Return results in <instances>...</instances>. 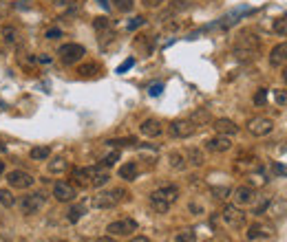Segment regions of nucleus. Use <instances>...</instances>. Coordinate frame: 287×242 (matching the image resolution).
<instances>
[{"mask_svg":"<svg viewBox=\"0 0 287 242\" xmlns=\"http://www.w3.org/2000/svg\"><path fill=\"white\" fill-rule=\"evenodd\" d=\"M258 51H261V40L258 35H254L252 31H241L234 40V47H232V53H234L236 60L241 62H252L258 57Z\"/></svg>","mask_w":287,"mask_h":242,"instance_id":"obj_1","label":"nucleus"},{"mask_svg":"<svg viewBox=\"0 0 287 242\" xmlns=\"http://www.w3.org/2000/svg\"><path fill=\"white\" fill-rule=\"evenodd\" d=\"M177 198H179L177 185H161L150 194V207H153L157 214H166L168 209L177 203Z\"/></svg>","mask_w":287,"mask_h":242,"instance_id":"obj_2","label":"nucleus"},{"mask_svg":"<svg viewBox=\"0 0 287 242\" xmlns=\"http://www.w3.org/2000/svg\"><path fill=\"white\" fill-rule=\"evenodd\" d=\"M128 196V192L117 187V190H106V192H97V196H93L91 205L95 209H113L115 205H120L122 200Z\"/></svg>","mask_w":287,"mask_h":242,"instance_id":"obj_3","label":"nucleus"},{"mask_svg":"<svg viewBox=\"0 0 287 242\" xmlns=\"http://www.w3.org/2000/svg\"><path fill=\"white\" fill-rule=\"evenodd\" d=\"M86 55V48L77 42H69V44H62V47L57 48V57H60V62L64 66H73Z\"/></svg>","mask_w":287,"mask_h":242,"instance_id":"obj_4","label":"nucleus"},{"mask_svg":"<svg viewBox=\"0 0 287 242\" xmlns=\"http://www.w3.org/2000/svg\"><path fill=\"white\" fill-rule=\"evenodd\" d=\"M137 220L135 218H122V220H115V223H110L108 227H106V231H108V236L113 238H126V236H133L135 231H137Z\"/></svg>","mask_w":287,"mask_h":242,"instance_id":"obj_5","label":"nucleus"},{"mask_svg":"<svg viewBox=\"0 0 287 242\" xmlns=\"http://www.w3.org/2000/svg\"><path fill=\"white\" fill-rule=\"evenodd\" d=\"M168 132L175 139H188L197 132V124L192 119H177V121H172V124L168 126Z\"/></svg>","mask_w":287,"mask_h":242,"instance_id":"obj_6","label":"nucleus"},{"mask_svg":"<svg viewBox=\"0 0 287 242\" xmlns=\"http://www.w3.org/2000/svg\"><path fill=\"white\" fill-rule=\"evenodd\" d=\"M221 218L228 227L232 229H241L245 225V211L239 207V205H228V207L221 211Z\"/></svg>","mask_w":287,"mask_h":242,"instance_id":"obj_7","label":"nucleus"},{"mask_svg":"<svg viewBox=\"0 0 287 242\" xmlns=\"http://www.w3.org/2000/svg\"><path fill=\"white\" fill-rule=\"evenodd\" d=\"M100 170V165H93V167H75V170L71 172V180L73 185L80 187V190H86V187H91V180L93 176H95V172Z\"/></svg>","mask_w":287,"mask_h":242,"instance_id":"obj_8","label":"nucleus"},{"mask_svg":"<svg viewBox=\"0 0 287 242\" xmlns=\"http://www.w3.org/2000/svg\"><path fill=\"white\" fill-rule=\"evenodd\" d=\"M272 130H274V124H272V119H268V117H254L248 121V132L252 137H268Z\"/></svg>","mask_w":287,"mask_h":242,"instance_id":"obj_9","label":"nucleus"},{"mask_svg":"<svg viewBox=\"0 0 287 242\" xmlns=\"http://www.w3.org/2000/svg\"><path fill=\"white\" fill-rule=\"evenodd\" d=\"M44 203H47V196L44 194H29V196H24V198L20 200V209H22L24 216H34L42 209Z\"/></svg>","mask_w":287,"mask_h":242,"instance_id":"obj_10","label":"nucleus"},{"mask_svg":"<svg viewBox=\"0 0 287 242\" xmlns=\"http://www.w3.org/2000/svg\"><path fill=\"white\" fill-rule=\"evenodd\" d=\"M7 180H9V187H14V190H29V187L34 185V176L29 174V172H24V170L9 172Z\"/></svg>","mask_w":287,"mask_h":242,"instance_id":"obj_11","label":"nucleus"},{"mask_svg":"<svg viewBox=\"0 0 287 242\" xmlns=\"http://www.w3.org/2000/svg\"><path fill=\"white\" fill-rule=\"evenodd\" d=\"M232 198H234V205H239V207H248V205L256 203L258 196L250 185H241V187H236V190L232 192Z\"/></svg>","mask_w":287,"mask_h":242,"instance_id":"obj_12","label":"nucleus"},{"mask_svg":"<svg viewBox=\"0 0 287 242\" xmlns=\"http://www.w3.org/2000/svg\"><path fill=\"white\" fill-rule=\"evenodd\" d=\"M53 196H55V200H60V203H71L77 194H75V187H73L71 183L57 180L55 185H53Z\"/></svg>","mask_w":287,"mask_h":242,"instance_id":"obj_13","label":"nucleus"},{"mask_svg":"<svg viewBox=\"0 0 287 242\" xmlns=\"http://www.w3.org/2000/svg\"><path fill=\"white\" fill-rule=\"evenodd\" d=\"M206 150L208 152H215V154H223V152H228L230 147H232V141H230V137H223V134H216V137H212V139H208L206 143Z\"/></svg>","mask_w":287,"mask_h":242,"instance_id":"obj_14","label":"nucleus"},{"mask_svg":"<svg viewBox=\"0 0 287 242\" xmlns=\"http://www.w3.org/2000/svg\"><path fill=\"white\" fill-rule=\"evenodd\" d=\"M212 128L216 130V134H223V137H234V134H239V126H236L232 119H215V121H212Z\"/></svg>","mask_w":287,"mask_h":242,"instance_id":"obj_15","label":"nucleus"},{"mask_svg":"<svg viewBox=\"0 0 287 242\" xmlns=\"http://www.w3.org/2000/svg\"><path fill=\"white\" fill-rule=\"evenodd\" d=\"M269 64L274 68H281L287 64V42H281L269 51Z\"/></svg>","mask_w":287,"mask_h":242,"instance_id":"obj_16","label":"nucleus"},{"mask_svg":"<svg viewBox=\"0 0 287 242\" xmlns=\"http://www.w3.org/2000/svg\"><path fill=\"white\" fill-rule=\"evenodd\" d=\"M139 132H142L144 137L155 139L163 132V126L159 119H146V121H142V126H139Z\"/></svg>","mask_w":287,"mask_h":242,"instance_id":"obj_17","label":"nucleus"},{"mask_svg":"<svg viewBox=\"0 0 287 242\" xmlns=\"http://www.w3.org/2000/svg\"><path fill=\"white\" fill-rule=\"evenodd\" d=\"M272 227H268V225H263V223H254V225H250V229H248V240H258V238H269L272 236Z\"/></svg>","mask_w":287,"mask_h":242,"instance_id":"obj_18","label":"nucleus"},{"mask_svg":"<svg viewBox=\"0 0 287 242\" xmlns=\"http://www.w3.org/2000/svg\"><path fill=\"white\" fill-rule=\"evenodd\" d=\"M117 174H120V178H124V180H135L139 176V167L135 161H128V163H124V165H120Z\"/></svg>","mask_w":287,"mask_h":242,"instance_id":"obj_19","label":"nucleus"},{"mask_svg":"<svg viewBox=\"0 0 287 242\" xmlns=\"http://www.w3.org/2000/svg\"><path fill=\"white\" fill-rule=\"evenodd\" d=\"M186 161L190 163V165H195V167H201L203 163H206L203 150H199V147H188L186 150Z\"/></svg>","mask_w":287,"mask_h":242,"instance_id":"obj_20","label":"nucleus"},{"mask_svg":"<svg viewBox=\"0 0 287 242\" xmlns=\"http://www.w3.org/2000/svg\"><path fill=\"white\" fill-rule=\"evenodd\" d=\"M2 40H5L7 44H11V47H14V44H18V40H20V31L16 27H9V24H5V27H2Z\"/></svg>","mask_w":287,"mask_h":242,"instance_id":"obj_21","label":"nucleus"},{"mask_svg":"<svg viewBox=\"0 0 287 242\" xmlns=\"http://www.w3.org/2000/svg\"><path fill=\"white\" fill-rule=\"evenodd\" d=\"M29 157L34 159V161H44V159L51 157V147H47V145H36V147H31Z\"/></svg>","mask_w":287,"mask_h":242,"instance_id":"obj_22","label":"nucleus"},{"mask_svg":"<svg viewBox=\"0 0 287 242\" xmlns=\"http://www.w3.org/2000/svg\"><path fill=\"white\" fill-rule=\"evenodd\" d=\"M69 170V161L67 159H53V161H49V172L51 174H62V172Z\"/></svg>","mask_w":287,"mask_h":242,"instance_id":"obj_23","label":"nucleus"},{"mask_svg":"<svg viewBox=\"0 0 287 242\" xmlns=\"http://www.w3.org/2000/svg\"><path fill=\"white\" fill-rule=\"evenodd\" d=\"M84 214H86V205H73V207L69 209L67 220H69V223H73V225H75L77 220H80Z\"/></svg>","mask_w":287,"mask_h":242,"instance_id":"obj_24","label":"nucleus"},{"mask_svg":"<svg viewBox=\"0 0 287 242\" xmlns=\"http://www.w3.org/2000/svg\"><path fill=\"white\" fill-rule=\"evenodd\" d=\"M77 73H80L82 77H93L100 73V64L97 62H89V64H82L80 68H77Z\"/></svg>","mask_w":287,"mask_h":242,"instance_id":"obj_25","label":"nucleus"},{"mask_svg":"<svg viewBox=\"0 0 287 242\" xmlns=\"http://www.w3.org/2000/svg\"><path fill=\"white\" fill-rule=\"evenodd\" d=\"M272 29H274V33H276V35H281V38H287V16H281V18L274 20Z\"/></svg>","mask_w":287,"mask_h":242,"instance_id":"obj_26","label":"nucleus"},{"mask_svg":"<svg viewBox=\"0 0 287 242\" xmlns=\"http://www.w3.org/2000/svg\"><path fill=\"white\" fill-rule=\"evenodd\" d=\"M168 161H170V167H175V170H183L186 167V157L181 152H170L168 154Z\"/></svg>","mask_w":287,"mask_h":242,"instance_id":"obj_27","label":"nucleus"},{"mask_svg":"<svg viewBox=\"0 0 287 242\" xmlns=\"http://www.w3.org/2000/svg\"><path fill=\"white\" fill-rule=\"evenodd\" d=\"M93 29H95L97 33H104V31L113 29V24H110V20L106 18V16H100V18H95V20H93Z\"/></svg>","mask_w":287,"mask_h":242,"instance_id":"obj_28","label":"nucleus"},{"mask_svg":"<svg viewBox=\"0 0 287 242\" xmlns=\"http://www.w3.org/2000/svg\"><path fill=\"white\" fill-rule=\"evenodd\" d=\"M110 180V176L106 174V172H102V167L95 172V176H93V180H91V187H104L106 183Z\"/></svg>","mask_w":287,"mask_h":242,"instance_id":"obj_29","label":"nucleus"},{"mask_svg":"<svg viewBox=\"0 0 287 242\" xmlns=\"http://www.w3.org/2000/svg\"><path fill=\"white\" fill-rule=\"evenodd\" d=\"M0 205L7 207V209H11L16 205V198H14V194H11L9 190H0Z\"/></svg>","mask_w":287,"mask_h":242,"instance_id":"obj_30","label":"nucleus"},{"mask_svg":"<svg viewBox=\"0 0 287 242\" xmlns=\"http://www.w3.org/2000/svg\"><path fill=\"white\" fill-rule=\"evenodd\" d=\"M137 143V139H110V141H106V145H110V147H130V145H135Z\"/></svg>","mask_w":287,"mask_h":242,"instance_id":"obj_31","label":"nucleus"},{"mask_svg":"<svg viewBox=\"0 0 287 242\" xmlns=\"http://www.w3.org/2000/svg\"><path fill=\"white\" fill-rule=\"evenodd\" d=\"M175 242H197V233L192 229H183L175 236Z\"/></svg>","mask_w":287,"mask_h":242,"instance_id":"obj_32","label":"nucleus"},{"mask_svg":"<svg viewBox=\"0 0 287 242\" xmlns=\"http://www.w3.org/2000/svg\"><path fill=\"white\" fill-rule=\"evenodd\" d=\"M117 161H120V150H113V152H110V154H106V157L102 159L100 167H113Z\"/></svg>","mask_w":287,"mask_h":242,"instance_id":"obj_33","label":"nucleus"},{"mask_svg":"<svg viewBox=\"0 0 287 242\" xmlns=\"http://www.w3.org/2000/svg\"><path fill=\"white\" fill-rule=\"evenodd\" d=\"M113 2H115V9L122 11V14H128V11H133V7H135L133 0H113Z\"/></svg>","mask_w":287,"mask_h":242,"instance_id":"obj_34","label":"nucleus"},{"mask_svg":"<svg viewBox=\"0 0 287 242\" xmlns=\"http://www.w3.org/2000/svg\"><path fill=\"white\" fill-rule=\"evenodd\" d=\"M268 207H269V198H261V200H258V205H254L252 214L254 216H261V214H265V211H268Z\"/></svg>","mask_w":287,"mask_h":242,"instance_id":"obj_35","label":"nucleus"},{"mask_svg":"<svg viewBox=\"0 0 287 242\" xmlns=\"http://www.w3.org/2000/svg\"><path fill=\"white\" fill-rule=\"evenodd\" d=\"M192 121H195L197 126H199V124H208V121H210V114H208V110H197V113L192 114Z\"/></svg>","mask_w":287,"mask_h":242,"instance_id":"obj_36","label":"nucleus"},{"mask_svg":"<svg viewBox=\"0 0 287 242\" xmlns=\"http://www.w3.org/2000/svg\"><path fill=\"white\" fill-rule=\"evenodd\" d=\"M265 101H268V88H258L256 95H254V104H256V106H265Z\"/></svg>","mask_w":287,"mask_h":242,"instance_id":"obj_37","label":"nucleus"},{"mask_svg":"<svg viewBox=\"0 0 287 242\" xmlns=\"http://www.w3.org/2000/svg\"><path fill=\"white\" fill-rule=\"evenodd\" d=\"M144 24H146V18H144V16H135V18L130 20V22L126 24V27H128V31H135V29L144 27Z\"/></svg>","mask_w":287,"mask_h":242,"instance_id":"obj_38","label":"nucleus"},{"mask_svg":"<svg viewBox=\"0 0 287 242\" xmlns=\"http://www.w3.org/2000/svg\"><path fill=\"white\" fill-rule=\"evenodd\" d=\"M274 101H276L278 106H285L287 104V93L285 90H274Z\"/></svg>","mask_w":287,"mask_h":242,"instance_id":"obj_39","label":"nucleus"},{"mask_svg":"<svg viewBox=\"0 0 287 242\" xmlns=\"http://www.w3.org/2000/svg\"><path fill=\"white\" fill-rule=\"evenodd\" d=\"M163 93V84H153V86H148V95L150 97H159Z\"/></svg>","mask_w":287,"mask_h":242,"instance_id":"obj_40","label":"nucleus"},{"mask_svg":"<svg viewBox=\"0 0 287 242\" xmlns=\"http://www.w3.org/2000/svg\"><path fill=\"white\" fill-rule=\"evenodd\" d=\"M133 66H135V60H133V57H128V60H126L124 64H120V66H117V73L122 75V73H126L128 68H133Z\"/></svg>","mask_w":287,"mask_h":242,"instance_id":"obj_41","label":"nucleus"},{"mask_svg":"<svg viewBox=\"0 0 287 242\" xmlns=\"http://www.w3.org/2000/svg\"><path fill=\"white\" fill-rule=\"evenodd\" d=\"M272 170H274V174L285 176V178H287V165H283V163H274V165H272Z\"/></svg>","mask_w":287,"mask_h":242,"instance_id":"obj_42","label":"nucleus"},{"mask_svg":"<svg viewBox=\"0 0 287 242\" xmlns=\"http://www.w3.org/2000/svg\"><path fill=\"white\" fill-rule=\"evenodd\" d=\"M44 38L47 40H57V38H62V31H60V29H49L47 33H44Z\"/></svg>","mask_w":287,"mask_h":242,"instance_id":"obj_43","label":"nucleus"},{"mask_svg":"<svg viewBox=\"0 0 287 242\" xmlns=\"http://www.w3.org/2000/svg\"><path fill=\"white\" fill-rule=\"evenodd\" d=\"M144 7H148V9H157V7L163 5V0H142Z\"/></svg>","mask_w":287,"mask_h":242,"instance_id":"obj_44","label":"nucleus"},{"mask_svg":"<svg viewBox=\"0 0 287 242\" xmlns=\"http://www.w3.org/2000/svg\"><path fill=\"white\" fill-rule=\"evenodd\" d=\"M51 2H55V5H62V7H69V5H75L77 0H51Z\"/></svg>","mask_w":287,"mask_h":242,"instance_id":"obj_45","label":"nucleus"},{"mask_svg":"<svg viewBox=\"0 0 287 242\" xmlns=\"http://www.w3.org/2000/svg\"><path fill=\"white\" fill-rule=\"evenodd\" d=\"M95 242H117V240H115L113 236H102V238H97Z\"/></svg>","mask_w":287,"mask_h":242,"instance_id":"obj_46","label":"nucleus"},{"mask_svg":"<svg viewBox=\"0 0 287 242\" xmlns=\"http://www.w3.org/2000/svg\"><path fill=\"white\" fill-rule=\"evenodd\" d=\"M128 242H150L146 236H137V238H133V240H128Z\"/></svg>","mask_w":287,"mask_h":242,"instance_id":"obj_47","label":"nucleus"},{"mask_svg":"<svg viewBox=\"0 0 287 242\" xmlns=\"http://www.w3.org/2000/svg\"><path fill=\"white\" fill-rule=\"evenodd\" d=\"M38 62H42V64H49V62H51V57L42 55V57H38Z\"/></svg>","mask_w":287,"mask_h":242,"instance_id":"obj_48","label":"nucleus"},{"mask_svg":"<svg viewBox=\"0 0 287 242\" xmlns=\"http://www.w3.org/2000/svg\"><path fill=\"white\" fill-rule=\"evenodd\" d=\"M172 2H177V7H186L188 0H172Z\"/></svg>","mask_w":287,"mask_h":242,"instance_id":"obj_49","label":"nucleus"},{"mask_svg":"<svg viewBox=\"0 0 287 242\" xmlns=\"http://www.w3.org/2000/svg\"><path fill=\"white\" fill-rule=\"evenodd\" d=\"M97 2H100V5L104 7V9H108V0H97Z\"/></svg>","mask_w":287,"mask_h":242,"instance_id":"obj_50","label":"nucleus"},{"mask_svg":"<svg viewBox=\"0 0 287 242\" xmlns=\"http://www.w3.org/2000/svg\"><path fill=\"white\" fill-rule=\"evenodd\" d=\"M2 172H5V163L0 161V176H2Z\"/></svg>","mask_w":287,"mask_h":242,"instance_id":"obj_51","label":"nucleus"},{"mask_svg":"<svg viewBox=\"0 0 287 242\" xmlns=\"http://www.w3.org/2000/svg\"><path fill=\"white\" fill-rule=\"evenodd\" d=\"M51 242H69V240H62V238H53Z\"/></svg>","mask_w":287,"mask_h":242,"instance_id":"obj_52","label":"nucleus"},{"mask_svg":"<svg viewBox=\"0 0 287 242\" xmlns=\"http://www.w3.org/2000/svg\"><path fill=\"white\" fill-rule=\"evenodd\" d=\"M283 81H285V84H287V68H285V71H283Z\"/></svg>","mask_w":287,"mask_h":242,"instance_id":"obj_53","label":"nucleus"},{"mask_svg":"<svg viewBox=\"0 0 287 242\" xmlns=\"http://www.w3.org/2000/svg\"><path fill=\"white\" fill-rule=\"evenodd\" d=\"M285 66H287V64H285Z\"/></svg>","mask_w":287,"mask_h":242,"instance_id":"obj_54","label":"nucleus"}]
</instances>
